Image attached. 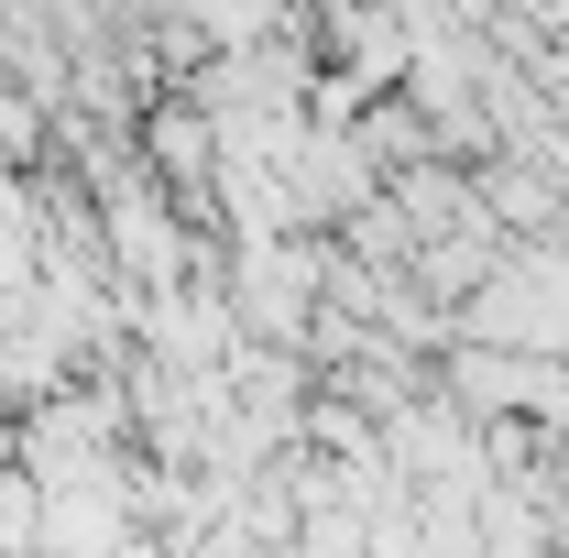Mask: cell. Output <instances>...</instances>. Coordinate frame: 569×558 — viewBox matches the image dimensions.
Segmentation results:
<instances>
[{
	"instance_id": "cell-1",
	"label": "cell",
	"mask_w": 569,
	"mask_h": 558,
	"mask_svg": "<svg viewBox=\"0 0 569 558\" xmlns=\"http://www.w3.org/2000/svg\"><path fill=\"white\" fill-rule=\"evenodd\" d=\"M340 11H395V0H340Z\"/></svg>"
}]
</instances>
